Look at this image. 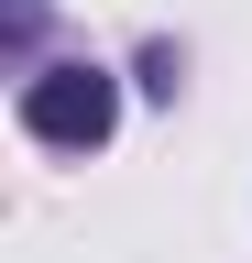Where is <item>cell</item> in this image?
<instances>
[{"label":"cell","mask_w":252,"mask_h":263,"mask_svg":"<svg viewBox=\"0 0 252 263\" xmlns=\"http://www.w3.org/2000/svg\"><path fill=\"white\" fill-rule=\"evenodd\" d=\"M110 121H121V77L110 66H44L33 88H22V132L33 143H110Z\"/></svg>","instance_id":"obj_1"}]
</instances>
